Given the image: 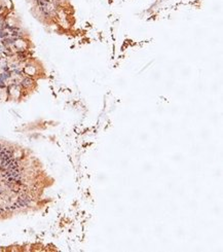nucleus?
Returning a JSON list of instances; mask_svg holds the SVG:
<instances>
[{
  "label": "nucleus",
  "instance_id": "f257e3e1",
  "mask_svg": "<svg viewBox=\"0 0 223 252\" xmlns=\"http://www.w3.org/2000/svg\"><path fill=\"white\" fill-rule=\"evenodd\" d=\"M31 83H32V81H31V79H29V78H26V79H24V82H23V86H25V87H27V86L31 85Z\"/></svg>",
  "mask_w": 223,
  "mask_h": 252
}]
</instances>
